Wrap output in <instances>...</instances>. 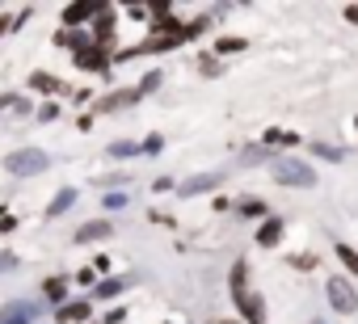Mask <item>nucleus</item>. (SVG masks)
Wrapping results in <instances>:
<instances>
[{
  "label": "nucleus",
  "mask_w": 358,
  "mask_h": 324,
  "mask_svg": "<svg viewBox=\"0 0 358 324\" xmlns=\"http://www.w3.org/2000/svg\"><path fill=\"white\" fill-rule=\"evenodd\" d=\"M106 232H110L106 223H89V228L80 232V240H97V236H106Z\"/></svg>",
  "instance_id": "423d86ee"
},
{
  "label": "nucleus",
  "mask_w": 358,
  "mask_h": 324,
  "mask_svg": "<svg viewBox=\"0 0 358 324\" xmlns=\"http://www.w3.org/2000/svg\"><path fill=\"white\" fill-rule=\"evenodd\" d=\"M329 295H333V307H341V311H354V290H350L341 278H333V282H329Z\"/></svg>",
  "instance_id": "f03ea898"
},
{
  "label": "nucleus",
  "mask_w": 358,
  "mask_h": 324,
  "mask_svg": "<svg viewBox=\"0 0 358 324\" xmlns=\"http://www.w3.org/2000/svg\"><path fill=\"white\" fill-rule=\"evenodd\" d=\"M337 257L345 261V270H350V274H358V253H354V249H345V244H337Z\"/></svg>",
  "instance_id": "39448f33"
},
{
  "label": "nucleus",
  "mask_w": 358,
  "mask_h": 324,
  "mask_svg": "<svg viewBox=\"0 0 358 324\" xmlns=\"http://www.w3.org/2000/svg\"><path fill=\"white\" fill-rule=\"evenodd\" d=\"M9 169H13V173H34V169H43V152H17V156H9Z\"/></svg>",
  "instance_id": "f257e3e1"
},
{
  "label": "nucleus",
  "mask_w": 358,
  "mask_h": 324,
  "mask_svg": "<svg viewBox=\"0 0 358 324\" xmlns=\"http://www.w3.org/2000/svg\"><path fill=\"white\" fill-rule=\"evenodd\" d=\"M241 303H245V311H249V324H262V303H257V295H241Z\"/></svg>",
  "instance_id": "20e7f679"
},
{
  "label": "nucleus",
  "mask_w": 358,
  "mask_h": 324,
  "mask_svg": "<svg viewBox=\"0 0 358 324\" xmlns=\"http://www.w3.org/2000/svg\"><path fill=\"white\" fill-rule=\"evenodd\" d=\"M274 177H278V182H291V186H308V182H312V173H308V169H291V165H278V169H274Z\"/></svg>",
  "instance_id": "7ed1b4c3"
},
{
  "label": "nucleus",
  "mask_w": 358,
  "mask_h": 324,
  "mask_svg": "<svg viewBox=\"0 0 358 324\" xmlns=\"http://www.w3.org/2000/svg\"><path fill=\"white\" fill-rule=\"evenodd\" d=\"M274 240H278V223H266L262 228V244H274Z\"/></svg>",
  "instance_id": "0eeeda50"
}]
</instances>
